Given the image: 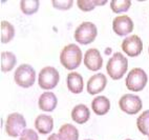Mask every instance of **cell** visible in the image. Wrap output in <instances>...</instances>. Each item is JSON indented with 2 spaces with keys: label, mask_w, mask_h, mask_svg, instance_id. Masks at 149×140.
<instances>
[{
  "label": "cell",
  "mask_w": 149,
  "mask_h": 140,
  "mask_svg": "<svg viewBox=\"0 0 149 140\" xmlns=\"http://www.w3.org/2000/svg\"><path fill=\"white\" fill-rule=\"evenodd\" d=\"M82 61V52L77 44L70 43L64 46L60 54V62L67 70H74L79 67Z\"/></svg>",
  "instance_id": "obj_1"
},
{
  "label": "cell",
  "mask_w": 149,
  "mask_h": 140,
  "mask_svg": "<svg viewBox=\"0 0 149 140\" xmlns=\"http://www.w3.org/2000/svg\"><path fill=\"white\" fill-rule=\"evenodd\" d=\"M128 67V60L122 53H115L110 58L106 65L107 74L112 79L119 80L125 75Z\"/></svg>",
  "instance_id": "obj_2"
},
{
  "label": "cell",
  "mask_w": 149,
  "mask_h": 140,
  "mask_svg": "<svg viewBox=\"0 0 149 140\" xmlns=\"http://www.w3.org/2000/svg\"><path fill=\"white\" fill-rule=\"evenodd\" d=\"M15 82L21 88H31L35 83L36 79V72L32 65L24 64L19 65L14 73Z\"/></svg>",
  "instance_id": "obj_3"
},
{
  "label": "cell",
  "mask_w": 149,
  "mask_h": 140,
  "mask_svg": "<svg viewBox=\"0 0 149 140\" xmlns=\"http://www.w3.org/2000/svg\"><path fill=\"white\" fill-rule=\"evenodd\" d=\"M98 30L93 22L84 21L82 22L74 31V39L81 44L91 43L97 37Z\"/></svg>",
  "instance_id": "obj_4"
},
{
  "label": "cell",
  "mask_w": 149,
  "mask_h": 140,
  "mask_svg": "<svg viewBox=\"0 0 149 140\" xmlns=\"http://www.w3.org/2000/svg\"><path fill=\"white\" fill-rule=\"evenodd\" d=\"M147 80H148V77L146 72L140 67H136L128 73L125 82L128 90L132 92H139L142 91L146 86Z\"/></svg>",
  "instance_id": "obj_5"
},
{
  "label": "cell",
  "mask_w": 149,
  "mask_h": 140,
  "mask_svg": "<svg viewBox=\"0 0 149 140\" xmlns=\"http://www.w3.org/2000/svg\"><path fill=\"white\" fill-rule=\"evenodd\" d=\"M26 121L19 113H12L6 121V133L11 137H18L25 131Z\"/></svg>",
  "instance_id": "obj_6"
},
{
  "label": "cell",
  "mask_w": 149,
  "mask_h": 140,
  "mask_svg": "<svg viewBox=\"0 0 149 140\" xmlns=\"http://www.w3.org/2000/svg\"><path fill=\"white\" fill-rule=\"evenodd\" d=\"M60 80V75L56 67L45 66L39 72L38 83L43 90H52L58 84Z\"/></svg>",
  "instance_id": "obj_7"
},
{
  "label": "cell",
  "mask_w": 149,
  "mask_h": 140,
  "mask_svg": "<svg viewBox=\"0 0 149 140\" xmlns=\"http://www.w3.org/2000/svg\"><path fill=\"white\" fill-rule=\"evenodd\" d=\"M119 106L126 114L134 115L142 108V100L138 95L125 94L119 100Z\"/></svg>",
  "instance_id": "obj_8"
},
{
  "label": "cell",
  "mask_w": 149,
  "mask_h": 140,
  "mask_svg": "<svg viewBox=\"0 0 149 140\" xmlns=\"http://www.w3.org/2000/svg\"><path fill=\"white\" fill-rule=\"evenodd\" d=\"M121 48L128 56L136 57L143 51V42L138 35H131L123 40Z\"/></svg>",
  "instance_id": "obj_9"
},
{
  "label": "cell",
  "mask_w": 149,
  "mask_h": 140,
  "mask_svg": "<svg viewBox=\"0 0 149 140\" xmlns=\"http://www.w3.org/2000/svg\"><path fill=\"white\" fill-rule=\"evenodd\" d=\"M112 30L119 36L130 34L133 30V21L129 16H118L112 21Z\"/></svg>",
  "instance_id": "obj_10"
},
{
  "label": "cell",
  "mask_w": 149,
  "mask_h": 140,
  "mask_svg": "<svg viewBox=\"0 0 149 140\" xmlns=\"http://www.w3.org/2000/svg\"><path fill=\"white\" fill-rule=\"evenodd\" d=\"M84 63L91 71H98L103 65V58L97 49H89L84 55Z\"/></svg>",
  "instance_id": "obj_11"
},
{
  "label": "cell",
  "mask_w": 149,
  "mask_h": 140,
  "mask_svg": "<svg viewBox=\"0 0 149 140\" xmlns=\"http://www.w3.org/2000/svg\"><path fill=\"white\" fill-rule=\"evenodd\" d=\"M107 84L106 76L102 73L95 74L87 81V92L91 95H96L101 93Z\"/></svg>",
  "instance_id": "obj_12"
},
{
  "label": "cell",
  "mask_w": 149,
  "mask_h": 140,
  "mask_svg": "<svg viewBox=\"0 0 149 140\" xmlns=\"http://www.w3.org/2000/svg\"><path fill=\"white\" fill-rule=\"evenodd\" d=\"M57 103H58V99H57L56 95L52 92L42 93L38 100L39 108L44 112H53L56 108Z\"/></svg>",
  "instance_id": "obj_13"
},
{
  "label": "cell",
  "mask_w": 149,
  "mask_h": 140,
  "mask_svg": "<svg viewBox=\"0 0 149 140\" xmlns=\"http://www.w3.org/2000/svg\"><path fill=\"white\" fill-rule=\"evenodd\" d=\"M35 127L40 134H48L53 131L54 119L52 116L41 114L35 120Z\"/></svg>",
  "instance_id": "obj_14"
},
{
  "label": "cell",
  "mask_w": 149,
  "mask_h": 140,
  "mask_svg": "<svg viewBox=\"0 0 149 140\" xmlns=\"http://www.w3.org/2000/svg\"><path fill=\"white\" fill-rule=\"evenodd\" d=\"M89 117H91L89 108H88L85 104L80 103V104H77L72 108V118L74 122H77V123H79V124H83L88 121Z\"/></svg>",
  "instance_id": "obj_15"
},
{
  "label": "cell",
  "mask_w": 149,
  "mask_h": 140,
  "mask_svg": "<svg viewBox=\"0 0 149 140\" xmlns=\"http://www.w3.org/2000/svg\"><path fill=\"white\" fill-rule=\"evenodd\" d=\"M91 108L95 112V114L103 116L108 113V111L110 110V101L105 96H98L93 98V100L91 101Z\"/></svg>",
  "instance_id": "obj_16"
},
{
  "label": "cell",
  "mask_w": 149,
  "mask_h": 140,
  "mask_svg": "<svg viewBox=\"0 0 149 140\" xmlns=\"http://www.w3.org/2000/svg\"><path fill=\"white\" fill-rule=\"evenodd\" d=\"M67 88L74 94H79L83 91V78L77 72H72L67 75Z\"/></svg>",
  "instance_id": "obj_17"
},
{
  "label": "cell",
  "mask_w": 149,
  "mask_h": 140,
  "mask_svg": "<svg viewBox=\"0 0 149 140\" xmlns=\"http://www.w3.org/2000/svg\"><path fill=\"white\" fill-rule=\"evenodd\" d=\"M59 138L60 140H78L79 139V131L72 124H63L59 130Z\"/></svg>",
  "instance_id": "obj_18"
},
{
  "label": "cell",
  "mask_w": 149,
  "mask_h": 140,
  "mask_svg": "<svg viewBox=\"0 0 149 140\" xmlns=\"http://www.w3.org/2000/svg\"><path fill=\"white\" fill-rule=\"evenodd\" d=\"M0 62H1V71L6 73L10 72L16 64V56L12 52H2L0 55Z\"/></svg>",
  "instance_id": "obj_19"
},
{
  "label": "cell",
  "mask_w": 149,
  "mask_h": 140,
  "mask_svg": "<svg viewBox=\"0 0 149 140\" xmlns=\"http://www.w3.org/2000/svg\"><path fill=\"white\" fill-rule=\"evenodd\" d=\"M15 36V29L8 21H1L0 23V38L1 42L8 43Z\"/></svg>",
  "instance_id": "obj_20"
},
{
  "label": "cell",
  "mask_w": 149,
  "mask_h": 140,
  "mask_svg": "<svg viewBox=\"0 0 149 140\" xmlns=\"http://www.w3.org/2000/svg\"><path fill=\"white\" fill-rule=\"evenodd\" d=\"M136 127L143 135L149 136V110L145 111L136 119Z\"/></svg>",
  "instance_id": "obj_21"
},
{
  "label": "cell",
  "mask_w": 149,
  "mask_h": 140,
  "mask_svg": "<svg viewBox=\"0 0 149 140\" xmlns=\"http://www.w3.org/2000/svg\"><path fill=\"white\" fill-rule=\"evenodd\" d=\"M40 3L38 0H21L20 8L25 15H32L38 11Z\"/></svg>",
  "instance_id": "obj_22"
},
{
  "label": "cell",
  "mask_w": 149,
  "mask_h": 140,
  "mask_svg": "<svg viewBox=\"0 0 149 140\" xmlns=\"http://www.w3.org/2000/svg\"><path fill=\"white\" fill-rule=\"evenodd\" d=\"M130 0H112L110 2V8H111L112 12H115V13H121V12L128 11V8H130Z\"/></svg>",
  "instance_id": "obj_23"
},
{
  "label": "cell",
  "mask_w": 149,
  "mask_h": 140,
  "mask_svg": "<svg viewBox=\"0 0 149 140\" xmlns=\"http://www.w3.org/2000/svg\"><path fill=\"white\" fill-rule=\"evenodd\" d=\"M77 4L80 10L84 12L93 11L96 6V1L95 0H78Z\"/></svg>",
  "instance_id": "obj_24"
},
{
  "label": "cell",
  "mask_w": 149,
  "mask_h": 140,
  "mask_svg": "<svg viewBox=\"0 0 149 140\" xmlns=\"http://www.w3.org/2000/svg\"><path fill=\"white\" fill-rule=\"evenodd\" d=\"M53 6L58 10H68L72 6V0H53Z\"/></svg>",
  "instance_id": "obj_25"
},
{
  "label": "cell",
  "mask_w": 149,
  "mask_h": 140,
  "mask_svg": "<svg viewBox=\"0 0 149 140\" xmlns=\"http://www.w3.org/2000/svg\"><path fill=\"white\" fill-rule=\"evenodd\" d=\"M19 140H39L38 134L32 129H26L20 135V139Z\"/></svg>",
  "instance_id": "obj_26"
},
{
  "label": "cell",
  "mask_w": 149,
  "mask_h": 140,
  "mask_svg": "<svg viewBox=\"0 0 149 140\" xmlns=\"http://www.w3.org/2000/svg\"><path fill=\"white\" fill-rule=\"evenodd\" d=\"M47 140H60L58 134H52L49 135V137L47 138Z\"/></svg>",
  "instance_id": "obj_27"
},
{
  "label": "cell",
  "mask_w": 149,
  "mask_h": 140,
  "mask_svg": "<svg viewBox=\"0 0 149 140\" xmlns=\"http://www.w3.org/2000/svg\"><path fill=\"white\" fill-rule=\"evenodd\" d=\"M85 140H93V139H85Z\"/></svg>",
  "instance_id": "obj_28"
},
{
  "label": "cell",
  "mask_w": 149,
  "mask_h": 140,
  "mask_svg": "<svg viewBox=\"0 0 149 140\" xmlns=\"http://www.w3.org/2000/svg\"><path fill=\"white\" fill-rule=\"evenodd\" d=\"M125 140H131V139H125Z\"/></svg>",
  "instance_id": "obj_29"
},
{
  "label": "cell",
  "mask_w": 149,
  "mask_h": 140,
  "mask_svg": "<svg viewBox=\"0 0 149 140\" xmlns=\"http://www.w3.org/2000/svg\"><path fill=\"white\" fill-rule=\"evenodd\" d=\"M148 52H149V49H148Z\"/></svg>",
  "instance_id": "obj_30"
},
{
  "label": "cell",
  "mask_w": 149,
  "mask_h": 140,
  "mask_svg": "<svg viewBox=\"0 0 149 140\" xmlns=\"http://www.w3.org/2000/svg\"><path fill=\"white\" fill-rule=\"evenodd\" d=\"M148 138H149V136H148Z\"/></svg>",
  "instance_id": "obj_31"
}]
</instances>
